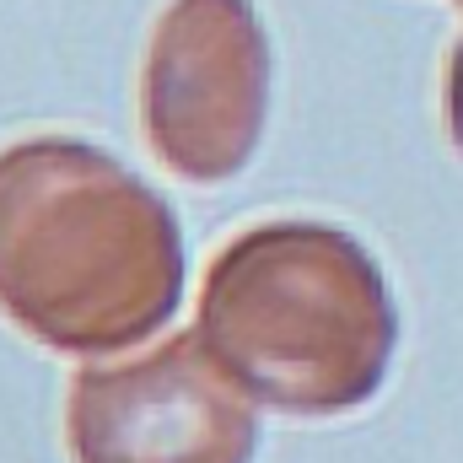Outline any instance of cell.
Listing matches in <instances>:
<instances>
[{
    "mask_svg": "<svg viewBox=\"0 0 463 463\" xmlns=\"http://www.w3.org/2000/svg\"><path fill=\"white\" fill-rule=\"evenodd\" d=\"M65 431L76 463H248L259 442L248 393L200 335L124 366H87L71 388Z\"/></svg>",
    "mask_w": 463,
    "mask_h": 463,
    "instance_id": "4",
    "label": "cell"
},
{
    "mask_svg": "<svg viewBox=\"0 0 463 463\" xmlns=\"http://www.w3.org/2000/svg\"><path fill=\"white\" fill-rule=\"evenodd\" d=\"M194 335L248 399L324 420L383 388L399 313L345 227L259 222L211 259Z\"/></svg>",
    "mask_w": 463,
    "mask_h": 463,
    "instance_id": "2",
    "label": "cell"
},
{
    "mask_svg": "<svg viewBox=\"0 0 463 463\" xmlns=\"http://www.w3.org/2000/svg\"><path fill=\"white\" fill-rule=\"evenodd\" d=\"M448 135L463 151V38L453 49V60H448Z\"/></svg>",
    "mask_w": 463,
    "mask_h": 463,
    "instance_id": "5",
    "label": "cell"
},
{
    "mask_svg": "<svg viewBox=\"0 0 463 463\" xmlns=\"http://www.w3.org/2000/svg\"><path fill=\"white\" fill-rule=\"evenodd\" d=\"M184 237L124 162L76 135L0 151V313L49 350L114 355L178 313Z\"/></svg>",
    "mask_w": 463,
    "mask_h": 463,
    "instance_id": "1",
    "label": "cell"
},
{
    "mask_svg": "<svg viewBox=\"0 0 463 463\" xmlns=\"http://www.w3.org/2000/svg\"><path fill=\"white\" fill-rule=\"evenodd\" d=\"M458 5H463V0H458Z\"/></svg>",
    "mask_w": 463,
    "mask_h": 463,
    "instance_id": "6",
    "label": "cell"
},
{
    "mask_svg": "<svg viewBox=\"0 0 463 463\" xmlns=\"http://www.w3.org/2000/svg\"><path fill=\"white\" fill-rule=\"evenodd\" d=\"M269 109V38L248 0H167L156 16L140 129L184 184H227L248 167Z\"/></svg>",
    "mask_w": 463,
    "mask_h": 463,
    "instance_id": "3",
    "label": "cell"
}]
</instances>
